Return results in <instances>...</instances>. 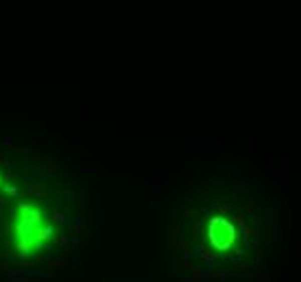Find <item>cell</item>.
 <instances>
[{
    "mask_svg": "<svg viewBox=\"0 0 301 282\" xmlns=\"http://www.w3.org/2000/svg\"><path fill=\"white\" fill-rule=\"evenodd\" d=\"M48 226L46 211L37 204H20L11 213L9 222V243L16 252L29 254L39 245L42 230Z\"/></svg>",
    "mask_w": 301,
    "mask_h": 282,
    "instance_id": "obj_1",
    "label": "cell"
}]
</instances>
